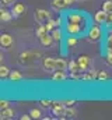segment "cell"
<instances>
[{"instance_id":"20","label":"cell","mask_w":112,"mask_h":120,"mask_svg":"<svg viewBox=\"0 0 112 120\" xmlns=\"http://www.w3.org/2000/svg\"><path fill=\"white\" fill-rule=\"evenodd\" d=\"M51 34H52V36H53V41H55V42H60V41H62V35H63V34H62V30H60L59 27H56Z\"/></svg>"},{"instance_id":"37","label":"cell","mask_w":112,"mask_h":120,"mask_svg":"<svg viewBox=\"0 0 112 120\" xmlns=\"http://www.w3.org/2000/svg\"><path fill=\"white\" fill-rule=\"evenodd\" d=\"M79 1H87V0H79Z\"/></svg>"},{"instance_id":"5","label":"cell","mask_w":112,"mask_h":120,"mask_svg":"<svg viewBox=\"0 0 112 120\" xmlns=\"http://www.w3.org/2000/svg\"><path fill=\"white\" fill-rule=\"evenodd\" d=\"M42 68H44V71H46V73H53L56 71V57H44L42 59Z\"/></svg>"},{"instance_id":"19","label":"cell","mask_w":112,"mask_h":120,"mask_svg":"<svg viewBox=\"0 0 112 120\" xmlns=\"http://www.w3.org/2000/svg\"><path fill=\"white\" fill-rule=\"evenodd\" d=\"M10 73H11V70H10L7 66H4V64H1V66H0V78H1V80L8 78Z\"/></svg>"},{"instance_id":"27","label":"cell","mask_w":112,"mask_h":120,"mask_svg":"<svg viewBox=\"0 0 112 120\" xmlns=\"http://www.w3.org/2000/svg\"><path fill=\"white\" fill-rule=\"evenodd\" d=\"M29 115H31L32 119H42V112H41L39 109H36V108L31 109V110H29Z\"/></svg>"},{"instance_id":"9","label":"cell","mask_w":112,"mask_h":120,"mask_svg":"<svg viewBox=\"0 0 112 120\" xmlns=\"http://www.w3.org/2000/svg\"><path fill=\"white\" fill-rule=\"evenodd\" d=\"M66 18H67V22H76V24H83L84 22V14L79 13V11L69 13L66 15Z\"/></svg>"},{"instance_id":"36","label":"cell","mask_w":112,"mask_h":120,"mask_svg":"<svg viewBox=\"0 0 112 120\" xmlns=\"http://www.w3.org/2000/svg\"><path fill=\"white\" fill-rule=\"evenodd\" d=\"M55 22H56V27H60V22H62V20H60V18H57V20H55Z\"/></svg>"},{"instance_id":"22","label":"cell","mask_w":112,"mask_h":120,"mask_svg":"<svg viewBox=\"0 0 112 120\" xmlns=\"http://www.w3.org/2000/svg\"><path fill=\"white\" fill-rule=\"evenodd\" d=\"M38 103H39L41 108H44V109H51L52 105H53V101H51V99H41Z\"/></svg>"},{"instance_id":"16","label":"cell","mask_w":112,"mask_h":120,"mask_svg":"<svg viewBox=\"0 0 112 120\" xmlns=\"http://www.w3.org/2000/svg\"><path fill=\"white\" fill-rule=\"evenodd\" d=\"M14 116H16V112L10 106L6 108V109H1V115H0L1 119H14Z\"/></svg>"},{"instance_id":"24","label":"cell","mask_w":112,"mask_h":120,"mask_svg":"<svg viewBox=\"0 0 112 120\" xmlns=\"http://www.w3.org/2000/svg\"><path fill=\"white\" fill-rule=\"evenodd\" d=\"M101 8L107 13H112V0H104Z\"/></svg>"},{"instance_id":"31","label":"cell","mask_w":112,"mask_h":120,"mask_svg":"<svg viewBox=\"0 0 112 120\" xmlns=\"http://www.w3.org/2000/svg\"><path fill=\"white\" fill-rule=\"evenodd\" d=\"M10 106V102L7 101V99H1L0 101V109H6V108H8Z\"/></svg>"},{"instance_id":"29","label":"cell","mask_w":112,"mask_h":120,"mask_svg":"<svg viewBox=\"0 0 112 120\" xmlns=\"http://www.w3.org/2000/svg\"><path fill=\"white\" fill-rule=\"evenodd\" d=\"M45 27H46V31H48V32H52V31L56 28L55 20H52V18H51L49 21H46V22H45Z\"/></svg>"},{"instance_id":"13","label":"cell","mask_w":112,"mask_h":120,"mask_svg":"<svg viewBox=\"0 0 112 120\" xmlns=\"http://www.w3.org/2000/svg\"><path fill=\"white\" fill-rule=\"evenodd\" d=\"M107 17H108V13L101 8V10L95 11V14H94V21H95L97 24H105Z\"/></svg>"},{"instance_id":"1","label":"cell","mask_w":112,"mask_h":120,"mask_svg":"<svg viewBox=\"0 0 112 120\" xmlns=\"http://www.w3.org/2000/svg\"><path fill=\"white\" fill-rule=\"evenodd\" d=\"M41 57H42L41 52H29V50H27V52L20 53V56H18V64L24 66V67H29V66L35 64Z\"/></svg>"},{"instance_id":"15","label":"cell","mask_w":112,"mask_h":120,"mask_svg":"<svg viewBox=\"0 0 112 120\" xmlns=\"http://www.w3.org/2000/svg\"><path fill=\"white\" fill-rule=\"evenodd\" d=\"M0 20H1L3 22H10V21L13 20V13H11V10H7V8H3V7H1V10H0Z\"/></svg>"},{"instance_id":"30","label":"cell","mask_w":112,"mask_h":120,"mask_svg":"<svg viewBox=\"0 0 112 120\" xmlns=\"http://www.w3.org/2000/svg\"><path fill=\"white\" fill-rule=\"evenodd\" d=\"M63 103H64L66 108H72V106L76 105V101L74 99H67V101H63Z\"/></svg>"},{"instance_id":"3","label":"cell","mask_w":112,"mask_h":120,"mask_svg":"<svg viewBox=\"0 0 112 120\" xmlns=\"http://www.w3.org/2000/svg\"><path fill=\"white\" fill-rule=\"evenodd\" d=\"M66 106L63 102H59V101H55L51 110H52V115H55V117H60V119H66Z\"/></svg>"},{"instance_id":"33","label":"cell","mask_w":112,"mask_h":120,"mask_svg":"<svg viewBox=\"0 0 112 120\" xmlns=\"http://www.w3.org/2000/svg\"><path fill=\"white\" fill-rule=\"evenodd\" d=\"M16 0H1V4L3 6H11Z\"/></svg>"},{"instance_id":"11","label":"cell","mask_w":112,"mask_h":120,"mask_svg":"<svg viewBox=\"0 0 112 120\" xmlns=\"http://www.w3.org/2000/svg\"><path fill=\"white\" fill-rule=\"evenodd\" d=\"M67 77H69L67 73L62 71V70H56L52 73V81H55V82H63L67 80Z\"/></svg>"},{"instance_id":"35","label":"cell","mask_w":112,"mask_h":120,"mask_svg":"<svg viewBox=\"0 0 112 120\" xmlns=\"http://www.w3.org/2000/svg\"><path fill=\"white\" fill-rule=\"evenodd\" d=\"M76 1H79V0H66V3H67V6H73Z\"/></svg>"},{"instance_id":"23","label":"cell","mask_w":112,"mask_h":120,"mask_svg":"<svg viewBox=\"0 0 112 120\" xmlns=\"http://www.w3.org/2000/svg\"><path fill=\"white\" fill-rule=\"evenodd\" d=\"M76 116H77V110L74 109V106L66 109V119H74Z\"/></svg>"},{"instance_id":"2","label":"cell","mask_w":112,"mask_h":120,"mask_svg":"<svg viewBox=\"0 0 112 120\" xmlns=\"http://www.w3.org/2000/svg\"><path fill=\"white\" fill-rule=\"evenodd\" d=\"M102 38V28H101V24H94L90 27V30L87 32V41L91 42V43H95L98 41H101Z\"/></svg>"},{"instance_id":"4","label":"cell","mask_w":112,"mask_h":120,"mask_svg":"<svg viewBox=\"0 0 112 120\" xmlns=\"http://www.w3.org/2000/svg\"><path fill=\"white\" fill-rule=\"evenodd\" d=\"M34 18H35V21H36L38 24H45L46 21H49V20L52 18V15H51V13H49L48 10L38 8V10H35V13H34Z\"/></svg>"},{"instance_id":"14","label":"cell","mask_w":112,"mask_h":120,"mask_svg":"<svg viewBox=\"0 0 112 120\" xmlns=\"http://www.w3.org/2000/svg\"><path fill=\"white\" fill-rule=\"evenodd\" d=\"M39 39V42H41V45L42 46H51L55 41H53V36H52V34L51 32H46V34H44L42 36H39L38 38Z\"/></svg>"},{"instance_id":"6","label":"cell","mask_w":112,"mask_h":120,"mask_svg":"<svg viewBox=\"0 0 112 120\" xmlns=\"http://www.w3.org/2000/svg\"><path fill=\"white\" fill-rule=\"evenodd\" d=\"M64 31L67 35H73V36H77L83 32V25L81 24H76V22H67L66 27H64Z\"/></svg>"},{"instance_id":"34","label":"cell","mask_w":112,"mask_h":120,"mask_svg":"<svg viewBox=\"0 0 112 120\" xmlns=\"http://www.w3.org/2000/svg\"><path fill=\"white\" fill-rule=\"evenodd\" d=\"M20 119H21V120H29V119H32V117H31V115L28 113V115H24V116H21Z\"/></svg>"},{"instance_id":"26","label":"cell","mask_w":112,"mask_h":120,"mask_svg":"<svg viewBox=\"0 0 112 120\" xmlns=\"http://www.w3.org/2000/svg\"><path fill=\"white\" fill-rule=\"evenodd\" d=\"M48 31H46V27H45V24H39L38 27H36V30H35V35L39 38V36H42L44 34H46Z\"/></svg>"},{"instance_id":"17","label":"cell","mask_w":112,"mask_h":120,"mask_svg":"<svg viewBox=\"0 0 112 120\" xmlns=\"http://www.w3.org/2000/svg\"><path fill=\"white\" fill-rule=\"evenodd\" d=\"M8 80H10L11 82H18V81L23 80V74H21L18 70H11V73H10V75H8Z\"/></svg>"},{"instance_id":"32","label":"cell","mask_w":112,"mask_h":120,"mask_svg":"<svg viewBox=\"0 0 112 120\" xmlns=\"http://www.w3.org/2000/svg\"><path fill=\"white\" fill-rule=\"evenodd\" d=\"M105 24L111 28L112 27V13H108V17H107V21H105Z\"/></svg>"},{"instance_id":"21","label":"cell","mask_w":112,"mask_h":120,"mask_svg":"<svg viewBox=\"0 0 112 120\" xmlns=\"http://www.w3.org/2000/svg\"><path fill=\"white\" fill-rule=\"evenodd\" d=\"M105 64L112 67V46L107 48V55H105Z\"/></svg>"},{"instance_id":"18","label":"cell","mask_w":112,"mask_h":120,"mask_svg":"<svg viewBox=\"0 0 112 120\" xmlns=\"http://www.w3.org/2000/svg\"><path fill=\"white\" fill-rule=\"evenodd\" d=\"M56 70H62V71H67L69 70V63L64 59L57 57L56 59Z\"/></svg>"},{"instance_id":"25","label":"cell","mask_w":112,"mask_h":120,"mask_svg":"<svg viewBox=\"0 0 112 120\" xmlns=\"http://www.w3.org/2000/svg\"><path fill=\"white\" fill-rule=\"evenodd\" d=\"M77 38L76 36H73V35H69L67 36V39H66V45L69 46V48H73V46H76L77 45Z\"/></svg>"},{"instance_id":"12","label":"cell","mask_w":112,"mask_h":120,"mask_svg":"<svg viewBox=\"0 0 112 120\" xmlns=\"http://www.w3.org/2000/svg\"><path fill=\"white\" fill-rule=\"evenodd\" d=\"M51 7H52V10H53V11L59 13V11L64 10V8H66V7H69V6H67L66 0H52V1H51Z\"/></svg>"},{"instance_id":"10","label":"cell","mask_w":112,"mask_h":120,"mask_svg":"<svg viewBox=\"0 0 112 120\" xmlns=\"http://www.w3.org/2000/svg\"><path fill=\"white\" fill-rule=\"evenodd\" d=\"M13 42H14V39H13V36L10 34H6L4 32V34L0 35V45H1V48L8 49V48H11Z\"/></svg>"},{"instance_id":"7","label":"cell","mask_w":112,"mask_h":120,"mask_svg":"<svg viewBox=\"0 0 112 120\" xmlns=\"http://www.w3.org/2000/svg\"><path fill=\"white\" fill-rule=\"evenodd\" d=\"M76 60H77V63H79V66H80V70H81L83 73L88 71V70L91 68V57H90V56H87V55H80Z\"/></svg>"},{"instance_id":"28","label":"cell","mask_w":112,"mask_h":120,"mask_svg":"<svg viewBox=\"0 0 112 120\" xmlns=\"http://www.w3.org/2000/svg\"><path fill=\"white\" fill-rule=\"evenodd\" d=\"M108 78H109V74H108L105 70L98 71V75H97V80H98V81H107Z\"/></svg>"},{"instance_id":"38","label":"cell","mask_w":112,"mask_h":120,"mask_svg":"<svg viewBox=\"0 0 112 120\" xmlns=\"http://www.w3.org/2000/svg\"><path fill=\"white\" fill-rule=\"evenodd\" d=\"M111 34H112V27H111Z\"/></svg>"},{"instance_id":"8","label":"cell","mask_w":112,"mask_h":120,"mask_svg":"<svg viewBox=\"0 0 112 120\" xmlns=\"http://www.w3.org/2000/svg\"><path fill=\"white\" fill-rule=\"evenodd\" d=\"M11 13H13V17L14 18H20V17H23L24 14H25V11H27V7H25V4L24 3H14L13 6H11Z\"/></svg>"}]
</instances>
